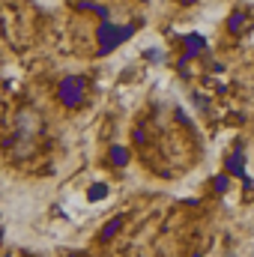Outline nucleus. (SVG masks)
Here are the masks:
<instances>
[{"label": "nucleus", "mask_w": 254, "mask_h": 257, "mask_svg": "<svg viewBox=\"0 0 254 257\" xmlns=\"http://www.w3.org/2000/svg\"><path fill=\"white\" fill-rule=\"evenodd\" d=\"M129 33H132L129 27H114L111 21H105V24L99 27V42H102V45H99V51H102V54H105V51H111L114 45H120V42L126 39Z\"/></svg>", "instance_id": "f257e3e1"}, {"label": "nucleus", "mask_w": 254, "mask_h": 257, "mask_svg": "<svg viewBox=\"0 0 254 257\" xmlns=\"http://www.w3.org/2000/svg\"><path fill=\"white\" fill-rule=\"evenodd\" d=\"M84 87H87L84 78H66L63 84H60V99L69 108H78L84 102Z\"/></svg>", "instance_id": "f03ea898"}, {"label": "nucleus", "mask_w": 254, "mask_h": 257, "mask_svg": "<svg viewBox=\"0 0 254 257\" xmlns=\"http://www.w3.org/2000/svg\"><path fill=\"white\" fill-rule=\"evenodd\" d=\"M227 171H230L233 177H245V165H242V156H239V153H233V156L227 159Z\"/></svg>", "instance_id": "7ed1b4c3"}, {"label": "nucleus", "mask_w": 254, "mask_h": 257, "mask_svg": "<svg viewBox=\"0 0 254 257\" xmlns=\"http://www.w3.org/2000/svg\"><path fill=\"white\" fill-rule=\"evenodd\" d=\"M111 159H117V165H126V153H123L120 147H117V150L111 153Z\"/></svg>", "instance_id": "20e7f679"}, {"label": "nucleus", "mask_w": 254, "mask_h": 257, "mask_svg": "<svg viewBox=\"0 0 254 257\" xmlns=\"http://www.w3.org/2000/svg\"><path fill=\"white\" fill-rule=\"evenodd\" d=\"M90 197H93V200H99V197H105V189H102V186H99V189H93V192H90Z\"/></svg>", "instance_id": "39448f33"}, {"label": "nucleus", "mask_w": 254, "mask_h": 257, "mask_svg": "<svg viewBox=\"0 0 254 257\" xmlns=\"http://www.w3.org/2000/svg\"><path fill=\"white\" fill-rule=\"evenodd\" d=\"M215 189H218V192H224V189H227V180H224V177H218V180H215Z\"/></svg>", "instance_id": "423d86ee"}, {"label": "nucleus", "mask_w": 254, "mask_h": 257, "mask_svg": "<svg viewBox=\"0 0 254 257\" xmlns=\"http://www.w3.org/2000/svg\"><path fill=\"white\" fill-rule=\"evenodd\" d=\"M183 3H197V0H183Z\"/></svg>", "instance_id": "0eeeda50"}]
</instances>
